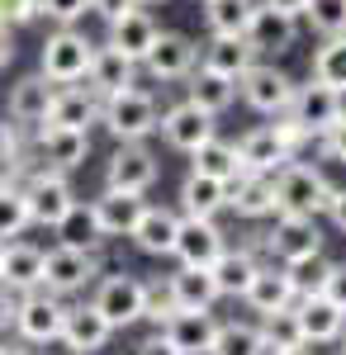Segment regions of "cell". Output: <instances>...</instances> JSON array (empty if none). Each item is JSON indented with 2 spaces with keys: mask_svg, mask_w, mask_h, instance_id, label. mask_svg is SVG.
<instances>
[{
  "mask_svg": "<svg viewBox=\"0 0 346 355\" xmlns=\"http://www.w3.org/2000/svg\"><path fill=\"white\" fill-rule=\"evenodd\" d=\"M332 185L318 166H299L285 162L275 171V214H299V218H318L332 204Z\"/></svg>",
  "mask_w": 346,
  "mask_h": 355,
  "instance_id": "cell-1",
  "label": "cell"
},
{
  "mask_svg": "<svg viewBox=\"0 0 346 355\" xmlns=\"http://www.w3.org/2000/svg\"><path fill=\"white\" fill-rule=\"evenodd\" d=\"M100 123H105L119 142H147V137L157 133V123H161V105H157L152 90L129 85V90L100 100Z\"/></svg>",
  "mask_w": 346,
  "mask_h": 355,
  "instance_id": "cell-2",
  "label": "cell"
},
{
  "mask_svg": "<svg viewBox=\"0 0 346 355\" xmlns=\"http://www.w3.org/2000/svg\"><path fill=\"white\" fill-rule=\"evenodd\" d=\"M90 53H95V43H90L85 33H76V24H62L57 33H48V43H43L38 71L53 85H76V81H85V71H90Z\"/></svg>",
  "mask_w": 346,
  "mask_h": 355,
  "instance_id": "cell-3",
  "label": "cell"
},
{
  "mask_svg": "<svg viewBox=\"0 0 346 355\" xmlns=\"http://www.w3.org/2000/svg\"><path fill=\"white\" fill-rule=\"evenodd\" d=\"M62 322H67V303L48 294V289H28L15 299V331L28 346H53L62 341Z\"/></svg>",
  "mask_w": 346,
  "mask_h": 355,
  "instance_id": "cell-4",
  "label": "cell"
},
{
  "mask_svg": "<svg viewBox=\"0 0 346 355\" xmlns=\"http://www.w3.org/2000/svg\"><path fill=\"white\" fill-rule=\"evenodd\" d=\"M24 204H28V223H38V227H57L62 214L76 204V190H72V180H67V171H33L24 185Z\"/></svg>",
  "mask_w": 346,
  "mask_h": 355,
  "instance_id": "cell-5",
  "label": "cell"
},
{
  "mask_svg": "<svg viewBox=\"0 0 346 355\" xmlns=\"http://www.w3.org/2000/svg\"><path fill=\"white\" fill-rule=\"evenodd\" d=\"M100 275V256L95 251H81V246H62L57 242L53 251H43V289L48 294H76L85 289L90 279Z\"/></svg>",
  "mask_w": 346,
  "mask_h": 355,
  "instance_id": "cell-6",
  "label": "cell"
},
{
  "mask_svg": "<svg viewBox=\"0 0 346 355\" xmlns=\"http://www.w3.org/2000/svg\"><path fill=\"white\" fill-rule=\"evenodd\" d=\"M161 175V162L147 142H119V152L105 162V185L109 190H133L147 194Z\"/></svg>",
  "mask_w": 346,
  "mask_h": 355,
  "instance_id": "cell-7",
  "label": "cell"
},
{
  "mask_svg": "<svg viewBox=\"0 0 346 355\" xmlns=\"http://www.w3.org/2000/svg\"><path fill=\"white\" fill-rule=\"evenodd\" d=\"M238 95L252 105L256 114H285L294 100V81L280 71V67H270V62H252L247 71L238 76Z\"/></svg>",
  "mask_w": 346,
  "mask_h": 355,
  "instance_id": "cell-8",
  "label": "cell"
},
{
  "mask_svg": "<svg viewBox=\"0 0 346 355\" xmlns=\"http://www.w3.org/2000/svg\"><path fill=\"white\" fill-rule=\"evenodd\" d=\"M95 308L105 313V322L114 331L133 327L138 318H142V303H147V284L133 279V275H105L100 284H95Z\"/></svg>",
  "mask_w": 346,
  "mask_h": 355,
  "instance_id": "cell-9",
  "label": "cell"
},
{
  "mask_svg": "<svg viewBox=\"0 0 346 355\" xmlns=\"http://www.w3.org/2000/svg\"><path fill=\"white\" fill-rule=\"evenodd\" d=\"M138 67L152 81H186L190 71L199 67V48H195V38H186V33H157V43L147 48V57Z\"/></svg>",
  "mask_w": 346,
  "mask_h": 355,
  "instance_id": "cell-10",
  "label": "cell"
},
{
  "mask_svg": "<svg viewBox=\"0 0 346 355\" xmlns=\"http://www.w3.org/2000/svg\"><path fill=\"white\" fill-rule=\"evenodd\" d=\"M285 114H294V123H304L308 137H322L337 123V114H342V90H332V85H322V81L294 85V100Z\"/></svg>",
  "mask_w": 346,
  "mask_h": 355,
  "instance_id": "cell-11",
  "label": "cell"
},
{
  "mask_svg": "<svg viewBox=\"0 0 346 355\" xmlns=\"http://www.w3.org/2000/svg\"><path fill=\"white\" fill-rule=\"evenodd\" d=\"M266 246L275 251L280 266H294L304 256H318L322 251V232L313 218H299V214H275V227H270Z\"/></svg>",
  "mask_w": 346,
  "mask_h": 355,
  "instance_id": "cell-12",
  "label": "cell"
},
{
  "mask_svg": "<svg viewBox=\"0 0 346 355\" xmlns=\"http://www.w3.org/2000/svg\"><path fill=\"white\" fill-rule=\"evenodd\" d=\"M161 336L181 355H209L213 336H218V322H213L209 308H176V313L161 322Z\"/></svg>",
  "mask_w": 346,
  "mask_h": 355,
  "instance_id": "cell-13",
  "label": "cell"
},
{
  "mask_svg": "<svg viewBox=\"0 0 346 355\" xmlns=\"http://www.w3.org/2000/svg\"><path fill=\"white\" fill-rule=\"evenodd\" d=\"M157 133L166 137V147H176V152H195L199 142H209L213 137V114H204L199 105H190V100H181V105H171V110L161 114Z\"/></svg>",
  "mask_w": 346,
  "mask_h": 355,
  "instance_id": "cell-14",
  "label": "cell"
},
{
  "mask_svg": "<svg viewBox=\"0 0 346 355\" xmlns=\"http://www.w3.org/2000/svg\"><path fill=\"white\" fill-rule=\"evenodd\" d=\"M223 232H218V223L213 218H181V232H176V246H171V256L181 261V266H204L209 270L213 261L223 256Z\"/></svg>",
  "mask_w": 346,
  "mask_h": 355,
  "instance_id": "cell-15",
  "label": "cell"
},
{
  "mask_svg": "<svg viewBox=\"0 0 346 355\" xmlns=\"http://www.w3.org/2000/svg\"><path fill=\"white\" fill-rule=\"evenodd\" d=\"M114 327L105 322V313L95 303H81V308H67V322H62V346L72 355H100L109 346Z\"/></svg>",
  "mask_w": 346,
  "mask_h": 355,
  "instance_id": "cell-16",
  "label": "cell"
},
{
  "mask_svg": "<svg viewBox=\"0 0 346 355\" xmlns=\"http://www.w3.org/2000/svg\"><path fill=\"white\" fill-rule=\"evenodd\" d=\"M247 43H252V53L256 57H280L294 48V38H299V19L290 15H280V10H270V5H256V15H252V24L242 33Z\"/></svg>",
  "mask_w": 346,
  "mask_h": 355,
  "instance_id": "cell-17",
  "label": "cell"
},
{
  "mask_svg": "<svg viewBox=\"0 0 346 355\" xmlns=\"http://www.w3.org/2000/svg\"><path fill=\"white\" fill-rule=\"evenodd\" d=\"M294 303H299V308H294V322H299L304 346H308V341H313V346L337 341V336L346 331V313L327 299V294H308V299H294Z\"/></svg>",
  "mask_w": 346,
  "mask_h": 355,
  "instance_id": "cell-18",
  "label": "cell"
},
{
  "mask_svg": "<svg viewBox=\"0 0 346 355\" xmlns=\"http://www.w3.org/2000/svg\"><path fill=\"white\" fill-rule=\"evenodd\" d=\"M176 232H181V214H176V209H166V204H142V214H138L129 237H133V246L142 256H171Z\"/></svg>",
  "mask_w": 346,
  "mask_h": 355,
  "instance_id": "cell-19",
  "label": "cell"
},
{
  "mask_svg": "<svg viewBox=\"0 0 346 355\" xmlns=\"http://www.w3.org/2000/svg\"><path fill=\"white\" fill-rule=\"evenodd\" d=\"M100 119V95L85 85V90H76V85H57L53 90V105H48V128H90ZM38 123V128H43Z\"/></svg>",
  "mask_w": 346,
  "mask_h": 355,
  "instance_id": "cell-20",
  "label": "cell"
},
{
  "mask_svg": "<svg viewBox=\"0 0 346 355\" xmlns=\"http://www.w3.org/2000/svg\"><path fill=\"white\" fill-rule=\"evenodd\" d=\"M228 209H238V218H266V214H275V175L238 171L228 180Z\"/></svg>",
  "mask_w": 346,
  "mask_h": 355,
  "instance_id": "cell-21",
  "label": "cell"
},
{
  "mask_svg": "<svg viewBox=\"0 0 346 355\" xmlns=\"http://www.w3.org/2000/svg\"><path fill=\"white\" fill-rule=\"evenodd\" d=\"M85 81H90V90H95L100 100H105V95H119V90L138 85V62L105 43V48L90 53V71H85Z\"/></svg>",
  "mask_w": 346,
  "mask_h": 355,
  "instance_id": "cell-22",
  "label": "cell"
},
{
  "mask_svg": "<svg viewBox=\"0 0 346 355\" xmlns=\"http://www.w3.org/2000/svg\"><path fill=\"white\" fill-rule=\"evenodd\" d=\"M0 284L10 294H28V289H43V251L33 242H5L0 256Z\"/></svg>",
  "mask_w": 346,
  "mask_h": 355,
  "instance_id": "cell-23",
  "label": "cell"
},
{
  "mask_svg": "<svg viewBox=\"0 0 346 355\" xmlns=\"http://www.w3.org/2000/svg\"><path fill=\"white\" fill-rule=\"evenodd\" d=\"M294 152L285 147V137L275 133V123H266V128H252V133H242L238 142V162L242 171H261V175H275L280 166L290 162Z\"/></svg>",
  "mask_w": 346,
  "mask_h": 355,
  "instance_id": "cell-24",
  "label": "cell"
},
{
  "mask_svg": "<svg viewBox=\"0 0 346 355\" xmlns=\"http://www.w3.org/2000/svg\"><path fill=\"white\" fill-rule=\"evenodd\" d=\"M38 152L53 171H76L90 157V133L85 128H38Z\"/></svg>",
  "mask_w": 346,
  "mask_h": 355,
  "instance_id": "cell-25",
  "label": "cell"
},
{
  "mask_svg": "<svg viewBox=\"0 0 346 355\" xmlns=\"http://www.w3.org/2000/svg\"><path fill=\"white\" fill-rule=\"evenodd\" d=\"M142 194H133V190H109L105 185V194L100 199H90V209H95V223H100V232L105 237H129L133 232V223H138V214H142Z\"/></svg>",
  "mask_w": 346,
  "mask_h": 355,
  "instance_id": "cell-26",
  "label": "cell"
},
{
  "mask_svg": "<svg viewBox=\"0 0 346 355\" xmlns=\"http://www.w3.org/2000/svg\"><path fill=\"white\" fill-rule=\"evenodd\" d=\"M242 303L252 308V313H280V308H290L294 303V279H290V270L280 266H261V270L252 275V284H247V294H242Z\"/></svg>",
  "mask_w": 346,
  "mask_h": 355,
  "instance_id": "cell-27",
  "label": "cell"
},
{
  "mask_svg": "<svg viewBox=\"0 0 346 355\" xmlns=\"http://www.w3.org/2000/svg\"><path fill=\"white\" fill-rule=\"evenodd\" d=\"M186 100L218 119V114L233 110V100H238V81H233V76H218V71H209V67H195V71L186 76Z\"/></svg>",
  "mask_w": 346,
  "mask_h": 355,
  "instance_id": "cell-28",
  "label": "cell"
},
{
  "mask_svg": "<svg viewBox=\"0 0 346 355\" xmlns=\"http://www.w3.org/2000/svg\"><path fill=\"white\" fill-rule=\"evenodd\" d=\"M53 90L57 85L43 76V71H33V76H19V81L10 85V119L15 123H43L48 119V105H53Z\"/></svg>",
  "mask_w": 346,
  "mask_h": 355,
  "instance_id": "cell-29",
  "label": "cell"
},
{
  "mask_svg": "<svg viewBox=\"0 0 346 355\" xmlns=\"http://www.w3.org/2000/svg\"><path fill=\"white\" fill-rule=\"evenodd\" d=\"M157 19L147 15V10H129V15H119L114 24H109V48H119L124 57H133V62H142L147 57V48L157 43Z\"/></svg>",
  "mask_w": 346,
  "mask_h": 355,
  "instance_id": "cell-30",
  "label": "cell"
},
{
  "mask_svg": "<svg viewBox=\"0 0 346 355\" xmlns=\"http://www.w3.org/2000/svg\"><path fill=\"white\" fill-rule=\"evenodd\" d=\"M256 270H261V261H256L247 246H238V251H233V246H223V256L209 266L213 284H218V299H242Z\"/></svg>",
  "mask_w": 346,
  "mask_h": 355,
  "instance_id": "cell-31",
  "label": "cell"
},
{
  "mask_svg": "<svg viewBox=\"0 0 346 355\" xmlns=\"http://www.w3.org/2000/svg\"><path fill=\"white\" fill-rule=\"evenodd\" d=\"M252 62H256V53H252V43H247L242 33H213L209 48L199 53V67H209L218 76H233V81H238Z\"/></svg>",
  "mask_w": 346,
  "mask_h": 355,
  "instance_id": "cell-32",
  "label": "cell"
},
{
  "mask_svg": "<svg viewBox=\"0 0 346 355\" xmlns=\"http://www.w3.org/2000/svg\"><path fill=\"white\" fill-rule=\"evenodd\" d=\"M181 209H186V218H213L218 209H228V180L190 171L181 185Z\"/></svg>",
  "mask_w": 346,
  "mask_h": 355,
  "instance_id": "cell-33",
  "label": "cell"
},
{
  "mask_svg": "<svg viewBox=\"0 0 346 355\" xmlns=\"http://www.w3.org/2000/svg\"><path fill=\"white\" fill-rule=\"evenodd\" d=\"M166 289H171L176 308H213L218 303V284H213V275L204 266H181L166 279Z\"/></svg>",
  "mask_w": 346,
  "mask_h": 355,
  "instance_id": "cell-34",
  "label": "cell"
},
{
  "mask_svg": "<svg viewBox=\"0 0 346 355\" xmlns=\"http://www.w3.org/2000/svg\"><path fill=\"white\" fill-rule=\"evenodd\" d=\"M53 232H57L62 246H81V251H100V242H105V232H100V223H95V209L81 204V199L62 214V223H57Z\"/></svg>",
  "mask_w": 346,
  "mask_h": 355,
  "instance_id": "cell-35",
  "label": "cell"
},
{
  "mask_svg": "<svg viewBox=\"0 0 346 355\" xmlns=\"http://www.w3.org/2000/svg\"><path fill=\"white\" fill-rule=\"evenodd\" d=\"M190 171H199V175H213V180H233L242 171L238 162V142H223V137L213 133L209 142H199L195 152H190Z\"/></svg>",
  "mask_w": 346,
  "mask_h": 355,
  "instance_id": "cell-36",
  "label": "cell"
},
{
  "mask_svg": "<svg viewBox=\"0 0 346 355\" xmlns=\"http://www.w3.org/2000/svg\"><path fill=\"white\" fill-rule=\"evenodd\" d=\"M252 15H256V0H204L209 33H247Z\"/></svg>",
  "mask_w": 346,
  "mask_h": 355,
  "instance_id": "cell-37",
  "label": "cell"
},
{
  "mask_svg": "<svg viewBox=\"0 0 346 355\" xmlns=\"http://www.w3.org/2000/svg\"><path fill=\"white\" fill-rule=\"evenodd\" d=\"M209 355H266L261 327H252V322H218Z\"/></svg>",
  "mask_w": 346,
  "mask_h": 355,
  "instance_id": "cell-38",
  "label": "cell"
},
{
  "mask_svg": "<svg viewBox=\"0 0 346 355\" xmlns=\"http://www.w3.org/2000/svg\"><path fill=\"white\" fill-rule=\"evenodd\" d=\"M313 81H322V85H332V90L346 95V33L327 38L318 53H313Z\"/></svg>",
  "mask_w": 346,
  "mask_h": 355,
  "instance_id": "cell-39",
  "label": "cell"
},
{
  "mask_svg": "<svg viewBox=\"0 0 346 355\" xmlns=\"http://www.w3.org/2000/svg\"><path fill=\"white\" fill-rule=\"evenodd\" d=\"M294 279V299H308V294H322V284H327V275H332V261L327 256H304V261H294V266H285Z\"/></svg>",
  "mask_w": 346,
  "mask_h": 355,
  "instance_id": "cell-40",
  "label": "cell"
},
{
  "mask_svg": "<svg viewBox=\"0 0 346 355\" xmlns=\"http://www.w3.org/2000/svg\"><path fill=\"white\" fill-rule=\"evenodd\" d=\"M24 227H28V204H24V190H19V185H10V180H0V242L19 237Z\"/></svg>",
  "mask_w": 346,
  "mask_h": 355,
  "instance_id": "cell-41",
  "label": "cell"
},
{
  "mask_svg": "<svg viewBox=\"0 0 346 355\" xmlns=\"http://www.w3.org/2000/svg\"><path fill=\"white\" fill-rule=\"evenodd\" d=\"M299 19H308V28L322 38H337L346 33V0H308Z\"/></svg>",
  "mask_w": 346,
  "mask_h": 355,
  "instance_id": "cell-42",
  "label": "cell"
},
{
  "mask_svg": "<svg viewBox=\"0 0 346 355\" xmlns=\"http://www.w3.org/2000/svg\"><path fill=\"white\" fill-rule=\"evenodd\" d=\"M261 341H266V351H285V346H304V336H299V322H294V308H280V313H266V327H261Z\"/></svg>",
  "mask_w": 346,
  "mask_h": 355,
  "instance_id": "cell-43",
  "label": "cell"
},
{
  "mask_svg": "<svg viewBox=\"0 0 346 355\" xmlns=\"http://www.w3.org/2000/svg\"><path fill=\"white\" fill-rule=\"evenodd\" d=\"M38 15H48L62 28V24H76V19L90 15V0H38Z\"/></svg>",
  "mask_w": 346,
  "mask_h": 355,
  "instance_id": "cell-44",
  "label": "cell"
},
{
  "mask_svg": "<svg viewBox=\"0 0 346 355\" xmlns=\"http://www.w3.org/2000/svg\"><path fill=\"white\" fill-rule=\"evenodd\" d=\"M19 157H24L19 128H15V123H0V180H10V175L19 171Z\"/></svg>",
  "mask_w": 346,
  "mask_h": 355,
  "instance_id": "cell-45",
  "label": "cell"
},
{
  "mask_svg": "<svg viewBox=\"0 0 346 355\" xmlns=\"http://www.w3.org/2000/svg\"><path fill=\"white\" fill-rule=\"evenodd\" d=\"M38 19V0H0V28H24Z\"/></svg>",
  "mask_w": 346,
  "mask_h": 355,
  "instance_id": "cell-46",
  "label": "cell"
},
{
  "mask_svg": "<svg viewBox=\"0 0 346 355\" xmlns=\"http://www.w3.org/2000/svg\"><path fill=\"white\" fill-rule=\"evenodd\" d=\"M322 147H327V157H332V162H342V166H346V110L337 114V123L322 133Z\"/></svg>",
  "mask_w": 346,
  "mask_h": 355,
  "instance_id": "cell-47",
  "label": "cell"
},
{
  "mask_svg": "<svg viewBox=\"0 0 346 355\" xmlns=\"http://www.w3.org/2000/svg\"><path fill=\"white\" fill-rule=\"evenodd\" d=\"M322 294H327V299H332V303H337V308L346 313V266H337V261H332V275H327Z\"/></svg>",
  "mask_w": 346,
  "mask_h": 355,
  "instance_id": "cell-48",
  "label": "cell"
},
{
  "mask_svg": "<svg viewBox=\"0 0 346 355\" xmlns=\"http://www.w3.org/2000/svg\"><path fill=\"white\" fill-rule=\"evenodd\" d=\"M133 5H138V0H90V15H100L105 24H114V19H119V15H129Z\"/></svg>",
  "mask_w": 346,
  "mask_h": 355,
  "instance_id": "cell-49",
  "label": "cell"
},
{
  "mask_svg": "<svg viewBox=\"0 0 346 355\" xmlns=\"http://www.w3.org/2000/svg\"><path fill=\"white\" fill-rule=\"evenodd\" d=\"M327 218H332V227L346 237V190H337L332 194V204H327Z\"/></svg>",
  "mask_w": 346,
  "mask_h": 355,
  "instance_id": "cell-50",
  "label": "cell"
},
{
  "mask_svg": "<svg viewBox=\"0 0 346 355\" xmlns=\"http://www.w3.org/2000/svg\"><path fill=\"white\" fill-rule=\"evenodd\" d=\"M138 355H181V351H176V346H171V341L157 331V336H147V341L138 346Z\"/></svg>",
  "mask_w": 346,
  "mask_h": 355,
  "instance_id": "cell-51",
  "label": "cell"
},
{
  "mask_svg": "<svg viewBox=\"0 0 346 355\" xmlns=\"http://www.w3.org/2000/svg\"><path fill=\"white\" fill-rule=\"evenodd\" d=\"M10 322H15V294H10V289L0 284V331L10 327Z\"/></svg>",
  "mask_w": 346,
  "mask_h": 355,
  "instance_id": "cell-52",
  "label": "cell"
},
{
  "mask_svg": "<svg viewBox=\"0 0 346 355\" xmlns=\"http://www.w3.org/2000/svg\"><path fill=\"white\" fill-rule=\"evenodd\" d=\"M261 5H270V10H280V15H290V19H299L308 0H261Z\"/></svg>",
  "mask_w": 346,
  "mask_h": 355,
  "instance_id": "cell-53",
  "label": "cell"
},
{
  "mask_svg": "<svg viewBox=\"0 0 346 355\" xmlns=\"http://www.w3.org/2000/svg\"><path fill=\"white\" fill-rule=\"evenodd\" d=\"M15 62V38H10V28H0V71Z\"/></svg>",
  "mask_w": 346,
  "mask_h": 355,
  "instance_id": "cell-54",
  "label": "cell"
},
{
  "mask_svg": "<svg viewBox=\"0 0 346 355\" xmlns=\"http://www.w3.org/2000/svg\"><path fill=\"white\" fill-rule=\"evenodd\" d=\"M270 355H308V346H285V351H270Z\"/></svg>",
  "mask_w": 346,
  "mask_h": 355,
  "instance_id": "cell-55",
  "label": "cell"
},
{
  "mask_svg": "<svg viewBox=\"0 0 346 355\" xmlns=\"http://www.w3.org/2000/svg\"><path fill=\"white\" fill-rule=\"evenodd\" d=\"M0 355H24V351H15V346H0Z\"/></svg>",
  "mask_w": 346,
  "mask_h": 355,
  "instance_id": "cell-56",
  "label": "cell"
},
{
  "mask_svg": "<svg viewBox=\"0 0 346 355\" xmlns=\"http://www.w3.org/2000/svg\"><path fill=\"white\" fill-rule=\"evenodd\" d=\"M138 5H161V0H138Z\"/></svg>",
  "mask_w": 346,
  "mask_h": 355,
  "instance_id": "cell-57",
  "label": "cell"
},
{
  "mask_svg": "<svg viewBox=\"0 0 346 355\" xmlns=\"http://www.w3.org/2000/svg\"><path fill=\"white\" fill-rule=\"evenodd\" d=\"M342 355H346V336H342Z\"/></svg>",
  "mask_w": 346,
  "mask_h": 355,
  "instance_id": "cell-58",
  "label": "cell"
},
{
  "mask_svg": "<svg viewBox=\"0 0 346 355\" xmlns=\"http://www.w3.org/2000/svg\"><path fill=\"white\" fill-rule=\"evenodd\" d=\"M0 256H5V242H0Z\"/></svg>",
  "mask_w": 346,
  "mask_h": 355,
  "instance_id": "cell-59",
  "label": "cell"
},
{
  "mask_svg": "<svg viewBox=\"0 0 346 355\" xmlns=\"http://www.w3.org/2000/svg\"><path fill=\"white\" fill-rule=\"evenodd\" d=\"M195 5H204V0H195Z\"/></svg>",
  "mask_w": 346,
  "mask_h": 355,
  "instance_id": "cell-60",
  "label": "cell"
}]
</instances>
